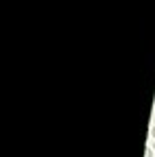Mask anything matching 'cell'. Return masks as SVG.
Wrapping results in <instances>:
<instances>
[{"instance_id":"obj_1","label":"cell","mask_w":155,"mask_h":157,"mask_svg":"<svg viewBox=\"0 0 155 157\" xmlns=\"http://www.w3.org/2000/svg\"><path fill=\"white\" fill-rule=\"evenodd\" d=\"M144 157H153V148H146V153H144Z\"/></svg>"},{"instance_id":"obj_2","label":"cell","mask_w":155,"mask_h":157,"mask_svg":"<svg viewBox=\"0 0 155 157\" xmlns=\"http://www.w3.org/2000/svg\"><path fill=\"white\" fill-rule=\"evenodd\" d=\"M151 135H153V140H155V124L151 127Z\"/></svg>"},{"instance_id":"obj_3","label":"cell","mask_w":155,"mask_h":157,"mask_svg":"<svg viewBox=\"0 0 155 157\" xmlns=\"http://www.w3.org/2000/svg\"><path fill=\"white\" fill-rule=\"evenodd\" d=\"M151 148H153V151H155V142H153V144H151Z\"/></svg>"}]
</instances>
